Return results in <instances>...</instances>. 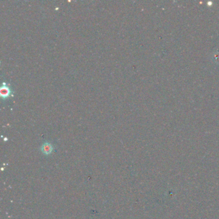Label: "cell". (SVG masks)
I'll use <instances>...</instances> for the list:
<instances>
[{"instance_id":"6da1fadb","label":"cell","mask_w":219,"mask_h":219,"mask_svg":"<svg viewBox=\"0 0 219 219\" xmlns=\"http://www.w3.org/2000/svg\"><path fill=\"white\" fill-rule=\"evenodd\" d=\"M13 91L11 88V84L6 82H3L0 88V95L2 99L5 100L13 96Z\"/></svg>"},{"instance_id":"7a4b0ae2","label":"cell","mask_w":219,"mask_h":219,"mask_svg":"<svg viewBox=\"0 0 219 219\" xmlns=\"http://www.w3.org/2000/svg\"><path fill=\"white\" fill-rule=\"evenodd\" d=\"M40 150L45 155H49L52 153L53 150V146L48 141H46L41 145L40 147Z\"/></svg>"}]
</instances>
